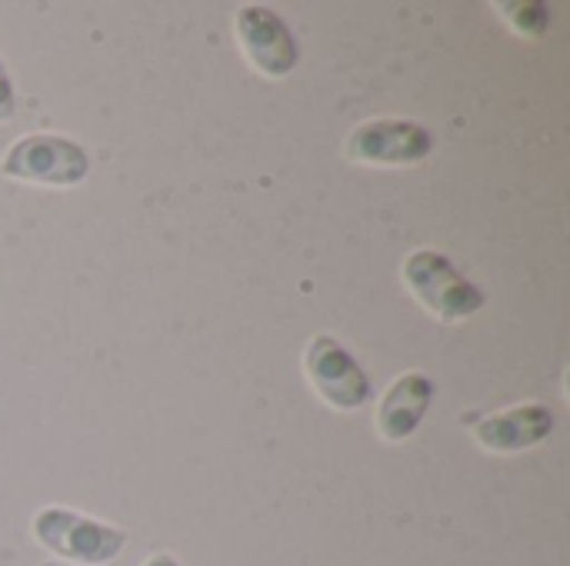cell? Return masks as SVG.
<instances>
[{"label": "cell", "mask_w": 570, "mask_h": 566, "mask_svg": "<svg viewBox=\"0 0 570 566\" xmlns=\"http://www.w3.org/2000/svg\"><path fill=\"white\" fill-rule=\"evenodd\" d=\"M554 430V410L544 404H521L491 417H481L471 434L484 450L494 454H521L544 444Z\"/></svg>", "instance_id": "cell-7"}, {"label": "cell", "mask_w": 570, "mask_h": 566, "mask_svg": "<svg viewBox=\"0 0 570 566\" xmlns=\"http://www.w3.org/2000/svg\"><path fill=\"white\" fill-rule=\"evenodd\" d=\"M144 566H180V564H177L170 554H154V557H150Z\"/></svg>", "instance_id": "cell-11"}, {"label": "cell", "mask_w": 570, "mask_h": 566, "mask_svg": "<svg viewBox=\"0 0 570 566\" xmlns=\"http://www.w3.org/2000/svg\"><path fill=\"white\" fill-rule=\"evenodd\" d=\"M237 40L247 53V60L264 73V77H287L297 60V40L291 27L284 23L281 13H274L264 3H247L237 10Z\"/></svg>", "instance_id": "cell-6"}, {"label": "cell", "mask_w": 570, "mask_h": 566, "mask_svg": "<svg viewBox=\"0 0 570 566\" xmlns=\"http://www.w3.org/2000/svg\"><path fill=\"white\" fill-rule=\"evenodd\" d=\"M431 400H434L431 377H424V374H401L387 387V394H384V400L377 407V430H381V437L391 440V444L407 440L421 427V420L428 417Z\"/></svg>", "instance_id": "cell-8"}, {"label": "cell", "mask_w": 570, "mask_h": 566, "mask_svg": "<svg viewBox=\"0 0 570 566\" xmlns=\"http://www.w3.org/2000/svg\"><path fill=\"white\" fill-rule=\"evenodd\" d=\"M13 107H17L13 103V83H10V73L0 60V123H7L13 117Z\"/></svg>", "instance_id": "cell-10"}, {"label": "cell", "mask_w": 570, "mask_h": 566, "mask_svg": "<svg viewBox=\"0 0 570 566\" xmlns=\"http://www.w3.org/2000/svg\"><path fill=\"white\" fill-rule=\"evenodd\" d=\"M0 170L13 180H23V183L77 187L90 173V153L70 137L27 133L7 150Z\"/></svg>", "instance_id": "cell-3"}, {"label": "cell", "mask_w": 570, "mask_h": 566, "mask_svg": "<svg viewBox=\"0 0 570 566\" xmlns=\"http://www.w3.org/2000/svg\"><path fill=\"white\" fill-rule=\"evenodd\" d=\"M501 13L524 37H544L551 27V7L538 0H508L501 3Z\"/></svg>", "instance_id": "cell-9"}, {"label": "cell", "mask_w": 570, "mask_h": 566, "mask_svg": "<svg viewBox=\"0 0 570 566\" xmlns=\"http://www.w3.org/2000/svg\"><path fill=\"white\" fill-rule=\"evenodd\" d=\"M434 150V133L414 120H367L347 137V157L374 167H414Z\"/></svg>", "instance_id": "cell-5"}, {"label": "cell", "mask_w": 570, "mask_h": 566, "mask_svg": "<svg viewBox=\"0 0 570 566\" xmlns=\"http://www.w3.org/2000/svg\"><path fill=\"white\" fill-rule=\"evenodd\" d=\"M33 537L53 557L80 566H104L120 557L127 534L77 510L47 507L33 517Z\"/></svg>", "instance_id": "cell-2"}, {"label": "cell", "mask_w": 570, "mask_h": 566, "mask_svg": "<svg viewBox=\"0 0 570 566\" xmlns=\"http://www.w3.org/2000/svg\"><path fill=\"white\" fill-rule=\"evenodd\" d=\"M304 367L307 377L314 384V390L321 394L324 404H331L334 410H361L371 404V380L361 370V364L351 357V350L334 340L331 334H317L304 354Z\"/></svg>", "instance_id": "cell-4"}, {"label": "cell", "mask_w": 570, "mask_h": 566, "mask_svg": "<svg viewBox=\"0 0 570 566\" xmlns=\"http://www.w3.org/2000/svg\"><path fill=\"white\" fill-rule=\"evenodd\" d=\"M404 284L438 320L458 324L484 310L488 297L441 250H414L404 260Z\"/></svg>", "instance_id": "cell-1"}]
</instances>
